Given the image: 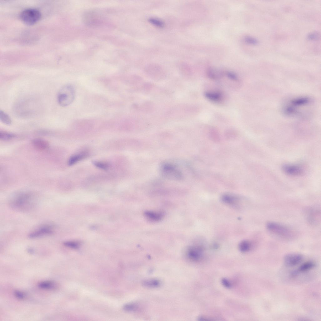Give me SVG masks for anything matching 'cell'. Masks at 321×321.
<instances>
[{
	"label": "cell",
	"instance_id": "cell-1",
	"mask_svg": "<svg viewBox=\"0 0 321 321\" xmlns=\"http://www.w3.org/2000/svg\"><path fill=\"white\" fill-rule=\"evenodd\" d=\"M39 201L37 196L30 192H23L12 197L8 201L9 207L20 212H30L37 207Z\"/></svg>",
	"mask_w": 321,
	"mask_h": 321
},
{
	"label": "cell",
	"instance_id": "cell-2",
	"mask_svg": "<svg viewBox=\"0 0 321 321\" xmlns=\"http://www.w3.org/2000/svg\"><path fill=\"white\" fill-rule=\"evenodd\" d=\"M311 99L307 97H301L294 98L290 100L284 106L283 111L289 116H294L300 114V110L303 108L308 106L311 104Z\"/></svg>",
	"mask_w": 321,
	"mask_h": 321
},
{
	"label": "cell",
	"instance_id": "cell-3",
	"mask_svg": "<svg viewBox=\"0 0 321 321\" xmlns=\"http://www.w3.org/2000/svg\"><path fill=\"white\" fill-rule=\"evenodd\" d=\"M75 95L74 87L71 85L67 84L62 87L59 91L57 95V101L62 107H66L73 101Z\"/></svg>",
	"mask_w": 321,
	"mask_h": 321
},
{
	"label": "cell",
	"instance_id": "cell-4",
	"mask_svg": "<svg viewBox=\"0 0 321 321\" xmlns=\"http://www.w3.org/2000/svg\"><path fill=\"white\" fill-rule=\"evenodd\" d=\"M266 226L269 232L278 237L288 239L293 237V232L290 228L279 223L269 222Z\"/></svg>",
	"mask_w": 321,
	"mask_h": 321
},
{
	"label": "cell",
	"instance_id": "cell-5",
	"mask_svg": "<svg viewBox=\"0 0 321 321\" xmlns=\"http://www.w3.org/2000/svg\"><path fill=\"white\" fill-rule=\"evenodd\" d=\"M160 171L165 178L172 180L182 179L183 175L181 171L175 165L169 163H165L160 166Z\"/></svg>",
	"mask_w": 321,
	"mask_h": 321
},
{
	"label": "cell",
	"instance_id": "cell-6",
	"mask_svg": "<svg viewBox=\"0 0 321 321\" xmlns=\"http://www.w3.org/2000/svg\"><path fill=\"white\" fill-rule=\"evenodd\" d=\"M41 16V13L38 9L34 8H29L22 11L20 13L21 19L25 24L31 25L38 21Z\"/></svg>",
	"mask_w": 321,
	"mask_h": 321
},
{
	"label": "cell",
	"instance_id": "cell-7",
	"mask_svg": "<svg viewBox=\"0 0 321 321\" xmlns=\"http://www.w3.org/2000/svg\"><path fill=\"white\" fill-rule=\"evenodd\" d=\"M54 232L53 226L50 224H45L30 233L28 237L30 239H36L50 235Z\"/></svg>",
	"mask_w": 321,
	"mask_h": 321
},
{
	"label": "cell",
	"instance_id": "cell-8",
	"mask_svg": "<svg viewBox=\"0 0 321 321\" xmlns=\"http://www.w3.org/2000/svg\"><path fill=\"white\" fill-rule=\"evenodd\" d=\"M203 248L201 246L193 245L188 247L186 251V255L190 260L197 261L201 260L203 256Z\"/></svg>",
	"mask_w": 321,
	"mask_h": 321
},
{
	"label": "cell",
	"instance_id": "cell-9",
	"mask_svg": "<svg viewBox=\"0 0 321 321\" xmlns=\"http://www.w3.org/2000/svg\"><path fill=\"white\" fill-rule=\"evenodd\" d=\"M303 259V256L299 254L291 253L286 255L284 258L285 264L288 266H293L300 263Z\"/></svg>",
	"mask_w": 321,
	"mask_h": 321
},
{
	"label": "cell",
	"instance_id": "cell-10",
	"mask_svg": "<svg viewBox=\"0 0 321 321\" xmlns=\"http://www.w3.org/2000/svg\"><path fill=\"white\" fill-rule=\"evenodd\" d=\"M282 169L283 171L287 175L291 176H298L303 173V170L300 166L294 165L285 164Z\"/></svg>",
	"mask_w": 321,
	"mask_h": 321
},
{
	"label": "cell",
	"instance_id": "cell-11",
	"mask_svg": "<svg viewBox=\"0 0 321 321\" xmlns=\"http://www.w3.org/2000/svg\"><path fill=\"white\" fill-rule=\"evenodd\" d=\"M221 200L224 203L234 207H237L240 201V198L239 196L229 193L223 195L221 197Z\"/></svg>",
	"mask_w": 321,
	"mask_h": 321
},
{
	"label": "cell",
	"instance_id": "cell-12",
	"mask_svg": "<svg viewBox=\"0 0 321 321\" xmlns=\"http://www.w3.org/2000/svg\"><path fill=\"white\" fill-rule=\"evenodd\" d=\"M144 215L147 219L155 222L159 221L164 216V214L161 212L147 211L145 212Z\"/></svg>",
	"mask_w": 321,
	"mask_h": 321
},
{
	"label": "cell",
	"instance_id": "cell-13",
	"mask_svg": "<svg viewBox=\"0 0 321 321\" xmlns=\"http://www.w3.org/2000/svg\"><path fill=\"white\" fill-rule=\"evenodd\" d=\"M205 97L208 99L213 102H219L223 99L222 93L219 92H206L204 93Z\"/></svg>",
	"mask_w": 321,
	"mask_h": 321
},
{
	"label": "cell",
	"instance_id": "cell-14",
	"mask_svg": "<svg viewBox=\"0 0 321 321\" xmlns=\"http://www.w3.org/2000/svg\"><path fill=\"white\" fill-rule=\"evenodd\" d=\"M33 145L36 148L40 150H45L49 146L47 141L41 139L36 138L33 139L32 142Z\"/></svg>",
	"mask_w": 321,
	"mask_h": 321
},
{
	"label": "cell",
	"instance_id": "cell-15",
	"mask_svg": "<svg viewBox=\"0 0 321 321\" xmlns=\"http://www.w3.org/2000/svg\"><path fill=\"white\" fill-rule=\"evenodd\" d=\"M143 285L148 288H155L159 286L160 284V281L155 279H151L145 280L142 282Z\"/></svg>",
	"mask_w": 321,
	"mask_h": 321
},
{
	"label": "cell",
	"instance_id": "cell-16",
	"mask_svg": "<svg viewBox=\"0 0 321 321\" xmlns=\"http://www.w3.org/2000/svg\"><path fill=\"white\" fill-rule=\"evenodd\" d=\"M315 266L313 262L308 261L302 264L297 270L298 272H304L313 269Z\"/></svg>",
	"mask_w": 321,
	"mask_h": 321
},
{
	"label": "cell",
	"instance_id": "cell-17",
	"mask_svg": "<svg viewBox=\"0 0 321 321\" xmlns=\"http://www.w3.org/2000/svg\"><path fill=\"white\" fill-rule=\"evenodd\" d=\"M87 154L85 153L78 154L72 156L68 161V165H72L78 161L83 159L87 156Z\"/></svg>",
	"mask_w": 321,
	"mask_h": 321
},
{
	"label": "cell",
	"instance_id": "cell-18",
	"mask_svg": "<svg viewBox=\"0 0 321 321\" xmlns=\"http://www.w3.org/2000/svg\"><path fill=\"white\" fill-rule=\"evenodd\" d=\"M208 76L212 79H217L219 78L223 75L221 71L214 69L209 68L207 71Z\"/></svg>",
	"mask_w": 321,
	"mask_h": 321
},
{
	"label": "cell",
	"instance_id": "cell-19",
	"mask_svg": "<svg viewBox=\"0 0 321 321\" xmlns=\"http://www.w3.org/2000/svg\"><path fill=\"white\" fill-rule=\"evenodd\" d=\"M251 247V243L247 240H244L240 242L239 245V249L242 252H245L250 250Z\"/></svg>",
	"mask_w": 321,
	"mask_h": 321
},
{
	"label": "cell",
	"instance_id": "cell-20",
	"mask_svg": "<svg viewBox=\"0 0 321 321\" xmlns=\"http://www.w3.org/2000/svg\"><path fill=\"white\" fill-rule=\"evenodd\" d=\"M38 286L40 288L45 289H52L56 286L55 283L49 281L42 282L39 283Z\"/></svg>",
	"mask_w": 321,
	"mask_h": 321
},
{
	"label": "cell",
	"instance_id": "cell-21",
	"mask_svg": "<svg viewBox=\"0 0 321 321\" xmlns=\"http://www.w3.org/2000/svg\"><path fill=\"white\" fill-rule=\"evenodd\" d=\"M0 119L3 123L7 125L11 124L12 121L9 116L2 110L0 111Z\"/></svg>",
	"mask_w": 321,
	"mask_h": 321
},
{
	"label": "cell",
	"instance_id": "cell-22",
	"mask_svg": "<svg viewBox=\"0 0 321 321\" xmlns=\"http://www.w3.org/2000/svg\"><path fill=\"white\" fill-rule=\"evenodd\" d=\"M14 134L5 132H0V139L3 140H10L15 137Z\"/></svg>",
	"mask_w": 321,
	"mask_h": 321
},
{
	"label": "cell",
	"instance_id": "cell-23",
	"mask_svg": "<svg viewBox=\"0 0 321 321\" xmlns=\"http://www.w3.org/2000/svg\"><path fill=\"white\" fill-rule=\"evenodd\" d=\"M137 308V305L134 303H129L125 305L124 307V309L127 311H132L135 310Z\"/></svg>",
	"mask_w": 321,
	"mask_h": 321
},
{
	"label": "cell",
	"instance_id": "cell-24",
	"mask_svg": "<svg viewBox=\"0 0 321 321\" xmlns=\"http://www.w3.org/2000/svg\"><path fill=\"white\" fill-rule=\"evenodd\" d=\"M244 40L246 43L250 45H255L258 43V41L256 39L250 36L245 37Z\"/></svg>",
	"mask_w": 321,
	"mask_h": 321
},
{
	"label": "cell",
	"instance_id": "cell-25",
	"mask_svg": "<svg viewBox=\"0 0 321 321\" xmlns=\"http://www.w3.org/2000/svg\"><path fill=\"white\" fill-rule=\"evenodd\" d=\"M93 164L97 167L103 169H106L108 167V164L102 162L94 161Z\"/></svg>",
	"mask_w": 321,
	"mask_h": 321
},
{
	"label": "cell",
	"instance_id": "cell-26",
	"mask_svg": "<svg viewBox=\"0 0 321 321\" xmlns=\"http://www.w3.org/2000/svg\"><path fill=\"white\" fill-rule=\"evenodd\" d=\"M149 20L151 23L158 27H161L164 25L163 22L156 19L151 18Z\"/></svg>",
	"mask_w": 321,
	"mask_h": 321
},
{
	"label": "cell",
	"instance_id": "cell-27",
	"mask_svg": "<svg viewBox=\"0 0 321 321\" xmlns=\"http://www.w3.org/2000/svg\"><path fill=\"white\" fill-rule=\"evenodd\" d=\"M226 74L229 79L232 80L237 81L238 79L237 75L235 73L232 72L228 71L226 73Z\"/></svg>",
	"mask_w": 321,
	"mask_h": 321
},
{
	"label": "cell",
	"instance_id": "cell-28",
	"mask_svg": "<svg viewBox=\"0 0 321 321\" xmlns=\"http://www.w3.org/2000/svg\"><path fill=\"white\" fill-rule=\"evenodd\" d=\"M319 35L316 32H313L309 34L308 36V39L312 40H316L318 39Z\"/></svg>",
	"mask_w": 321,
	"mask_h": 321
},
{
	"label": "cell",
	"instance_id": "cell-29",
	"mask_svg": "<svg viewBox=\"0 0 321 321\" xmlns=\"http://www.w3.org/2000/svg\"><path fill=\"white\" fill-rule=\"evenodd\" d=\"M221 282L223 285L226 288H230L231 287V284L230 282L226 278L222 279Z\"/></svg>",
	"mask_w": 321,
	"mask_h": 321
},
{
	"label": "cell",
	"instance_id": "cell-30",
	"mask_svg": "<svg viewBox=\"0 0 321 321\" xmlns=\"http://www.w3.org/2000/svg\"><path fill=\"white\" fill-rule=\"evenodd\" d=\"M64 244L66 246L71 248H76L77 247V244L71 241L65 242Z\"/></svg>",
	"mask_w": 321,
	"mask_h": 321
},
{
	"label": "cell",
	"instance_id": "cell-31",
	"mask_svg": "<svg viewBox=\"0 0 321 321\" xmlns=\"http://www.w3.org/2000/svg\"><path fill=\"white\" fill-rule=\"evenodd\" d=\"M14 295L15 297L19 299H23L25 297L24 294L21 292L16 291L14 292Z\"/></svg>",
	"mask_w": 321,
	"mask_h": 321
},
{
	"label": "cell",
	"instance_id": "cell-32",
	"mask_svg": "<svg viewBox=\"0 0 321 321\" xmlns=\"http://www.w3.org/2000/svg\"><path fill=\"white\" fill-rule=\"evenodd\" d=\"M28 251L30 253H33L34 252V250L32 249H31V248H29V249H28Z\"/></svg>",
	"mask_w": 321,
	"mask_h": 321
}]
</instances>
